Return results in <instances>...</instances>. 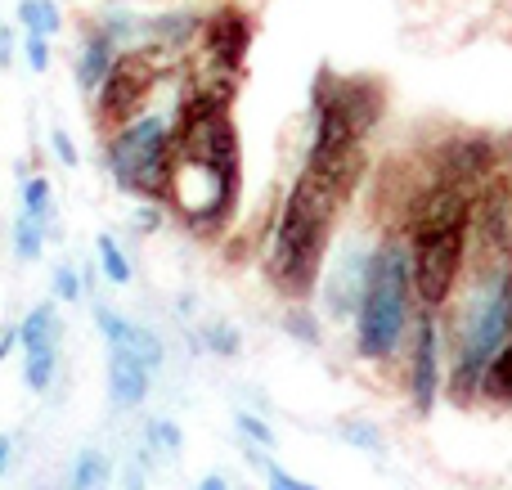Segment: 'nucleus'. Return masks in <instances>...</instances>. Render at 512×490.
<instances>
[{"label":"nucleus","instance_id":"1","mask_svg":"<svg viewBox=\"0 0 512 490\" xmlns=\"http://www.w3.org/2000/svg\"><path fill=\"white\" fill-rule=\"evenodd\" d=\"M230 77L198 81L176 113L167 212L198 239H216L239 207V135L230 122Z\"/></svg>","mask_w":512,"mask_h":490},{"label":"nucleus","instance_id":"2","mask_svg":"<svg viewBox=\"0 0 512 490\" xmlns=\"http://www.w3.org/2000/svg\"><path fill=\"white\" fill-rule=\"evenodd\" d=\"M360 176V167H319V162H306L297 171L279 216H274L270 248H265V275L279 297L306 302L315 293L328 243H333V225L346 198L360 185Z\"/></svg>","mask_w":512,"mask_h":490},{"label":"nucleus","instance_id":"3","mask_svg":"<svg viewBox=\"0 0 512 490\" xmlns=\"http://www.w3.org/2000/svg\"><path fill=\"white\" fill-rule=\"evenodd\" d=\"M468 288L450 302V369L445 392L454 401H477L490 356L512 338V257H477Z\"/></svg>","mask_w":512,"mask_h":490},{"label":"nucleus","instance_id":"4","mask_svg":"<svg viewBox=\"0 0 512 490\" xmlns=\"http://www.w3.org/2000/svg\"><path fill=\"white\" fill-rule=\"evenodd\" d=\"M414 320H418V297H414V270H409V234L387 230L373 243L360 311L351 320L355 356L364 365H391L405 351Z\"/></svg>","mask_w":512,"mask_h":490},{"label":"nucleus","instance_id":"5","mask_svg":"<svg viewBox=\"0 0 512 490\" xmlns=\"http://www.w3.org/2000/svg\"><path fill=\"white\" fill-rule=\"evenodd\" d=\"M171 162H176V135L167 117H135L122 131L108 135L104 167L117 180L122 194H135L140 203L167 207L171 194Z\"/></svg>","mask_w":512,"mask_h":490},{"label":"nucleus","instance_id":"6","mask_svg":"<svg viewBox=\"0 0 512 490\" xmlns=\"http://www.w3.org/2000/svg\"><path fill=\"white\" fill-rule=\"evenodd\" d=\"M409 234V270H414V297L418 311L445 315L468 275L472 257V221L450 225H418Z\"/></svg>","mask_w":512,"mask_h":490},{"label":"nucleus","instance_id":"7","mask_svg":"<svg viewBox=\"0 0 512 490\" xmlns=\"http://www.w3.org/2000/svg\"><path fill=\"white\" fill-rule=\"evenodd\" d=\"M158 90V59L153 50H126L117 54V63L108 68L104 86L95 90V122L99 131H122L126 122L144 113L149 95Z\"/></svg>","mask_w":512,"mask_h":490},{"label":"nucleus","instance_id":"8","mask_svg":"<svg viewBox=\"0 0 512 490\" xmlns=\"http://www.w3.org/2000/svg\"><path fill=\"white\" fill-rule=\"evenodd\" d=\"M405 392L418 419H432L445 392V356H441V315L418 311L405 342Z\"/></svg>","mask_w":512,"mask_h":490},{"label":"nucleus","instance_id":"9","mask_svg":"<svg viewBox=\"0 0 512 490\" xmlns=\"http://www.w3.org/2000/svg\"><path fill=\"white\" fill-rule=\"evenodd\" d=\"M203 54H207V63L212 68H221L225 77H234V72L248 63V50H252V23H248V14L243 9H234V5H225V9H216V14H207L203 18Z\"/></svg>","mask_w":512,"mask_h":490},{"label":"nucleus","instance_id":"10","mask_svg":"<svg viewBox=\"0 0 512 490\" xmlns=\"http://www.w3.org/2000/svg\"><path fill=\"white\" fill-rule=\"evenodd\" d=\"M369 257L373 248L369 243H346V252L337 257V266L328 270L324 279V315L337 324L355 320V311H360V293H364V279H369Z\"/></svg>","mask_w":512,"mask_h":490},{"label":"nucleus","instance_id":"11","mask_svg":"<svg viewBox=\"0 0 512 490\" xmlns=\"http://www.w3.org/2000/svg\"><path fill=\"white\" fill-rule=\"evenodd\" d=\"M149 383H153V369L131 347H108V401H113V410L144 405Z\"/></svg>","mask_w":512,"mask_h":490},{"label":"nucleus","instance_id":"12","mask_svg":"<svg viewBox=\"0 0 512 490\" xmlns=\"http://www.w3.org/2000/svg\"><path fill=\"white\" fill-rule=\"evenodd\" d=\"M117 63V36L108 27H90L86 32V45H81V59H77V81L86 95H95L104 86L108 68Z\"/></svg>","mask_w":512,"mask_h":490},{"label":"nucleus","instance_id":"13","mask_svg":"<svg viewBox=\"0 0 512 490\" xmlns=\"http://www.w3.org/2000/svg\"><path fill=\"white\" fill-rule=\"evenodd\" d=\"M18 347L23 351H41V347H59V306L41 302L27 311V320L18 324Z\"/></svg>","mask_w":512,"mask_h":490},{"label":"nucleus","instance_id":"14","mask_svg":"<svg viewBox=\"0 0 512 490\" xmlns=\"http://www.w3.org/2000/svg\"><path fill=\"white\" fill-rule=\"evenodd\" d=\"M477 401H486V405H512V338L495 351V356H490L486 374H481Z\"/></svg>","mask_w":512,"mask_h":490},{"label":"nucleus","instance_id":"15","mask_svg":"<svg viewBox=\"0 0 512 490\" xmlns=\"http://www.w3.org/2000/svg\"><path fill=\"white\" fill-rule=\"evenodd\" d=\"M113 486V459L104 450L86 446L77 459H72V473H68V490H108Z\"/></svg>","mask_w":512,"mask_h":490},{"label":"nucleus","instance_id":"16","mask_svg":"<svg viewBox=\"0 0 512 490\" xmlns=\"http://www.w3.org/2000/svg\"><path fill=\"white\" fill-rule=\"evenodd\" d=\"M50 225L45 221H36L32 212H18V221H14V257L23 261V266H32L36 257L45 252V239H50Z\"/></svg>","mask_w":512,"mask_h":490},{"label":"nucleus","instance_id":"17","mask_svg":"<svg viewBox=\"0 0 512 490\" xmlns=\"http://www.w3.org/2000/svg\"><path fill=\"white\" fill-rule=\"evenodd\" d=\"M54 374H59V347H41V351H27V369H23V383L27 392H50Z\"/></svg>","mask_w":512,"mask_h":490},{"label":"nucleus","instance_id":"18","mask_svg":"<svg viewBox=\"0 0 512 490\" xmlns=\"http://www.w3.org/2000/svg\"><path fill=\"white\" fill-rule=\"evenodd\" d=\"M18 18H23V27L27 32H36V36H54L63 27L59 5H54V0H23V5H18Z\"/></svg>","mask_w":512,"mask_h":490},{"label":"nucleus","instance_id":"19","mask_svg":"<svg viewBox=\"0 0 512 490\" xmlns=\"http://www.w3.org/2000/svg\"><path fill=\"white\" fill-rule=\"evenodd\" d=\"M95 252H99V266H104L108 284H131V261H126L122 243H117L113 234H99V239H95Z\"/></svg>","mask_w":512,"mask_h":490},{"label":"nucleus","instance_id":"20","mask_svg":"<svg viewBox=\"0 0 512 490\" xmlns=\"http://www.w3.org/2000/svg\"><path fill=\"white\" fill-rule=\"evenodd\" d=\"M23 212H32L36 221L54 225V194H50V180L45 176H27L23 180Z\"/></svg>","mask_w":512,"mask_h":490},{"label":"nucleus","instance_id":"21","mask_svg":"<svg viewBox=\"0 0 512 490\" xmlns=\"http://www.w3.org/2000/svg\"><path fill=\"white\" fill-rule=\"evenodd\" d=\"M337 432H342L346 446L364 450V455H382V432H378V423H369V419H342V423H337Z\"/></svg>","mask_w":512,"mask_h":490},{"label":"nucleus","instance_id":"22","mask_svg":"<svg viewBox=\"0 0 512 490\" xmlns=\"http://www.w3.org/2000/svg\"><path fill=\"white\" fill-rule=\"evenodd\" d=\"M95 324H99V333L108 338V347H131V338H135V324L126 320V315H117L113 306H104L99 302L95 306Z\"/></svg>","mask_w":512,"mask_h":490},{"label":"nucleus","instance_id":"23","mask_svg":"<svg viewBox=\"0 0 512 490\" xmlns=\"http://www.w3.org/2000/svg\"><path fill=\"white\" fill-rule=\"evenodd\" d=\"M283 329H288L297 342H306V347H319V320L310 315L306 302H292L288 311H283Z\"/></svg>","mask_w":512,"mask_h":490},{"label":"nucleus","instance_id":"24","mask_svg":"<svg viewBox=\"0 0 512 490\" xmlns=\"http://www.w3.org/2000/svg\"><path fill=\"white\" fill-rule=\"evenodd\" d=\"M248 459H252V464L265 473V486H270V490H319V486L301 482V477H292L288 468H279V464H274V459H265L261 450H248Z\"/></svg>","mask_w":512,"mask_h":490},{"label":"nucleus","instance_id":"25","mask_svg":"<svg viewBox=\"0 0 512 490\" xmlns=\"http://www.w3.org/2000/svg\"><path fill=\"white\" fill-rule=\"evenodd\" d=\"M207 351L212 356H239L243 351V338H239V329L234 324H225V320H216V324H207Z\"/></svg>","mask_w":512,"mask_h":490},{"label":"nucleus","instance_id":"26","mask_svg":"<svg viewBox=\"0 0 512 490\" xmlns=\"http://www.w3.org/2000/svg\"><path fill=\"white\" fill-rule=\"evenodd\" d=\"M234 423H239V432L252 441L256 450H270V446H274V428H270V423H265V419H256V414L239 410V414H234Z\"/></svg>","mask_w":512,"mask_h":490},{"label":"nucleus","instance_id":"27","mask_svg":"<svg viewBox=\"0 0 512 490\" xmlns=\"http://www.w3.org/2000/svg\"><path fill=\"white\" fill-rule=\"evenodd\" d=\"M149 441L162 450V455H180V441H185V432H180L171 419H153L149 423Z\"/></svg>","mask_w":512,"mask_h":490},{"label":"nucleus","instance_id":"28","mask_svg":"<svg viewBox=\"0 0 512 490\" xmlns=\"http://www.w3.org/2000/svg\"><path fill=\"white\" fill-rule=\"evenodd\" d=\"M54 302H81L77 266H59V270H54Z\"/></svg>","mask_w":512,"mask_h":490},{"label":"nucleus","instance_id":"29","mask_svg":"<svg viewBox=\"0 0 512 490\" xmlns=\"http://www.w3.org/2000/svg\"><path fill=\"white\" fill-rule=\"evenodd\" d=\"M23 54H27V63H32V72H45V68H50V36H36V32H27Z\"/></svg>","mask_w":512,"mask_h":490},{"label":"nucleus","instance_id":"30","mask_svg":"<svg viewBox=\"0 0 512 490\" xmlns=\"http://www.w3.org/2000/svg\"><path fill=\"white\" fill-rule=\"evenodd\" d=\"M50 149H54V158H59L63 167H77V162H81L77 158V144H72L63 131H50Z\"/></svg>","mask_w":512,"mask_h":490},{"label":"nucleus","instance_id":"31","mask_svg":"<svg viewBox=\"0 0 512 490\" xmlns=\"http://www.w3.org/2000/svg\"><path fill=\"white\" fill-rule=\"evenodd\" d=\"M9 459H14V441H9L5 432H0V477L9 473Z\"/></svg>","mask_w":512,"mask_h":490},{"label":"nucleus","instance_id":"32","mask_svg":"<svg viewBox=\"0 0 512 490\" xmlns=\"http://www.w3.org/2000/svg\"><path fill=\"white\" fill-rule=\"evenodd\" d=\"M14 347H18V329H5V333H0V365H5V356Z\"/></svg>","mask_w":512,"mask_h":490},{"label":"nucleus","instance_id":"33","mask_svg":"<svg viewBox=\"0 0 512 490\" xmlns=\"http://www.w3.org/2000/svg\"><path fill=\"white\" fill-rule=\"evenodd\" d=\"M9 59H14V41H9V32L0 27V68H9Z\"/></svg>","mask_w":512,"mask_h":490},{"label":"nucleus","instance_id":"34","mask_svg":"<svg viewBox=\"0 0 512 490\" xmlns=\"http://www.w3.org/2000/svg\"><path fill=\"white\" fill-rule=\"evenodd\" d=\"M198 490H230V482H225L221 473H207L203 482H198Z\"/></svg>","mask_w":512,"mask_h":490},{"label":"nucleus","instance_id":"35","mask_svg":"<svg viewBox=\"0 0 512 490\" xmlns=\"http://www.w3.org/2000/svg\"><path fill=\"white\" fill-rule=\"evenodd\" d=\"M126 490H144V477L135 473V468H131V473H126Z\"/></svg>","mask_w":512,"mask_h":490}]
</instances>
